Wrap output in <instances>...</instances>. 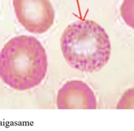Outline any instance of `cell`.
<instances>
[{
  "label": "cell",
  "instance_id": "obj_3",
  "mask_svg": "<svg viewBox=\"0 0 134 131\" xmlns=\"http://www.w3.org/2000/svg\"><path fill=\"white\" fill-rule=\"evenodd\" d=\"M17 20L30 32L42 34L53 25L55 11L49 0H13Z\"/></svg>",
  "mask_w": 134,
  "mask_h": 131
},
{
  "label": "cell",
  "instance_id": "obj_1",
  "mask_svg": "<svg viewBox=\"0 0 134 131\" xmlns=\"http://www.w3.org/2000/svg\"><path fill=\"white\" fill-rule=\"evenodd\" d=\"M47 65L46 51L37 39L15 37L0 52V78L14 90H30L42 82Z\"/></svg>",
  "mask_w": 134,
  "mask_h": 131
},
{
  "label": "cell",
  "instance_id": "obj_4",
  "mask_svg": "<svg viewBox=\"0 0 134 131\" xmlns=\"http://www.w3.org/2000/svg\"><path fill=\"white\" fill-rule=\"evenodd\" d=\"M59 109H96L97 100L92 89L81 80H70L62 86L57 96Z\"/></svg>",
  "mask_w": 134,
  "mask_h": 131
},
{
  "label": "cell",
  "instance_id": "obj_2",
  "mask_svg": "<svg viewBox=\"0 0 134 131\" xmlns=\"http://www.w3.org/2000/svg\"><path fill=\"white\" fill-rule=\"evenodd\" d=\"M60 47L72 68L86 72L103 68L111 53L109 36L92 20H78L68 25L60 39Z\"/></svg>",
  "mask_w": 134,
  "mask_h": 131
}]
</instances>
